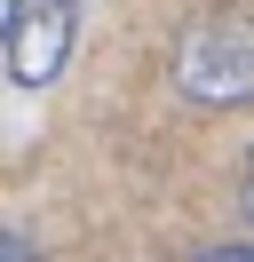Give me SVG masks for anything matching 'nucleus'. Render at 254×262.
<instances>
[{"label": "nucleus", "mask_w": 254, "mask_h": 262, "mask_svg": "<svg viewBox=\"0 0 254 262\" xmlns=\"http://www.w3.org/2000/svg\"><path fill=\"white\" fill-rule=\"evenodd\" d=\"M175 88L190 103H254V0L215 8L175 40Z\"/></svg>", "instance_id": "obj_1"}, {"label": "nucleus", "mask_w": 254, "mask_h": 262, "mask_svg": "<svg viewBox=\"0 0 254 262\" xmlns=\"http://www.w3.org/2000/svg\"><path fill=\"white\" fill-rule=\"evenodd\" d=\"M72 16H79V0H24V16H16V32H8V72L24 88H48L64 72V56H72Z\"/></svg>", "instance_id": "obj_2"}, {"label": "nucleus", "mask_w": 254, "mask_h": 262, "mask_svg": "<svg viewBox=\"0 0 254 262\" xmlns=\"http://www.w3.org/2000/svg\"><path fill=\"white\" fill-rule=\"evenodd\" d=\"M0 262H40V246L16 238V230H0Z\"/></svg>", "instance_id": "obj_3"}, {"label": "nucleus", "mask_w": 254, "mask_h": 262, "mask_svg": "<svg viewBox=\"0 0 254 262\" xmlns=\"http://www.w3.org/2000/svg\"><path fill=\"white\" fill-rule=\"evenodd\" d=\"M199 262H254V246H206Z\"/></svg>", "instance_id": "obj_4"}, {"label": "nucleus", "mask_w": 254, "mask_h": 262, "mask_svg": "<svg viewBox=\"0 0 254 262\" xmlns=\"http://www.w3.org/2000/svg\"><path fill=\"white\" fill-rule=\"evenodd\" d=\"M16 16H24V0H0V48H8V32H16Z\"/></svg>", "instance_id": "obj_5"}, {"label": "nucleus", "mask_w": 254, "mask_h": 262, "mask_svg": "<svg viewBox=\"0 0 254 262\" xmlns=\"http://www.w3.org/2000/svg\"><path fill=\"white\" fill-rule=\"evenodd\" d=\"M238 207H246V223H254V159H246V175H238Z\"/></svg>", "instance_id": "obj_6"}]
</instances>
